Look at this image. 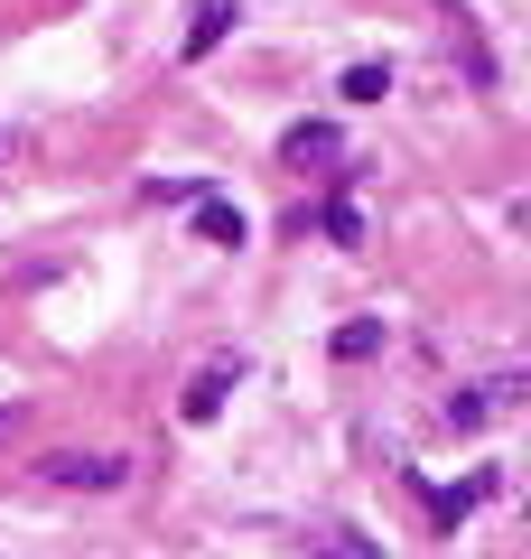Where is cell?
I'll list each match as a JSON object with an SVG mask.
<instances>
[{
    "mask_svg": "<svg viewBox=\"0 0 531 559\" xmlns=\"http://www.w3.org/2000/svg\"><path fill=\"white\" fill-rule=\"evenodd\" d=\"M38 476L66 485V495H113L131 476V457H113V448H57V457H38Z\"/></svg>",
    "mask_w": 531,
    "mask_h": 559,
    "instance_id": "cell-1",
    "label": "cell"
},
{
    "mask_svg": "<svg viewBox=\"0 0 531 559\" xmlns=\"http://www.w3.org/2000/svg\"><path fill=\"white\" fill-rule=\"evenodd\" d=\"M512 401H522V373H504V382H457V392L438 401V419H448V429H485V419H504Z\"/></svg>",
    "mask_w": 531,
    "mask_h": 559,
    "instance_id": "cell-2",
    "label": "cell"
},
{
    "mask_svg": "<svg viewBox=\"0 0 531 559\" xmlns=\"http://www.w3.org/2000/svg\"><path fill=\"white\" fill-rule=\"evenodd\" d=\"M234 382H243V355H224V364H205V373L187 382V392H177V419H187V429H205V419H215L224 401H234Z\"/></svg>",
    "mask_w": 531,
    "mask_h": 559,
    "instance_id": "cell-3",
    "label": "cell"
},
{
    "mask_svg": "<svg viewBox=\"0 0 531 559\" xmlns=\"http://www.w3.org/2000/svg\"><path fill=\"white\" fill-rule=\"evenodd\" d=\"M280 159L290 168H345V131L335 121H290L280 131Z\"/></svg>",
    "mask_w": 531,
    "mask_h": 559,
    "instance_id": "cell-4",
    "label": "cell"
},
{
    "mask_svg": "<svg viewBox=\"0 0 531 559\" xmlns=\"http://www.w3.org/2000/svg\"><path fill=\"white\" fill-rule=\"evenodd\" d=\"M234 28H243V0H197V20H187L177 57H187V66H205V57H215L224 38H234Z\"/></svg>",
    "mask_w": 531,
    "mask_h": 559,
    "instance_id": "cell-5",
    "label": "cell"
},
{
    "mask_svg": "<svg viewBox=\"0 0 531 559\" xmlns=\"http://www.w3.org/2000/svg\"><path fill=\"white\" fill-rule=\"evenodd\" d=\"M494 485H504V476H494V466H475V476H457V485H429V513H438V522H467L475 503L494 495Z\"/></svg>",
    "mask_w": 531,
    "mask_h": 559,
    "instance_id": "cell-6",
    "label": "cell"
},
{
    "mask_svg": "<svg viewBox=\"0 0 531 559\" xmlns=\"http://www.w3.org/2000/svg\"><path fill=\"white\" fill-rule=\"evenodd\" d=\"M197 234L215 242V252H243V242H252V224H243L234 197H197Z\"/></svg>",
    "mask_w": 531,
    "mask_h": 559,
    "instance_id": "cell-7",
    "label": "cell"
},
{
    "mask_svg": "<svg viewBox=\"0 0 531 559\" xmlns=\"http://www.w3.org/2000/svg\"><path fill=\"white\" fill-rule=\"evenodd\" d=\"M382 345H392V326H382V318H345V326H335V364H374Z\"/></svg>",
    "mask_w": 531,
    "mask_h": 559,
    "instance_id": "cell-8",
    "label": "cell"
},
{
    "mask_svg": "<svg viewBox=\"0 0 531 559\" xmlns=\"http://www.w3.org/2000/svg\"><path fill=\"white\" fill-rule=\"evenodd\" d=\"M317 559H382V540H374V532H354V522H335V532L317 540Z\"/></svg>",
    "mask_w": 531,
    "mask_h": 559,
    "instance_id": "cell-9",
    "label": "cell"
},
{
    "mask_svg": "<svg viewBox=\"0 0 531 559\" xmlns=\"http://www.w3.org/2000/svg\"><path fill=\"white\" fill-rule=\"evenodd\" d=\"M335 94H345V103H382V94H392V66H345Z\"/></svg>",
    "mask_w": 531,
    "mask_h": 559,
    "instance_id": "cell-10",
    "label": "cell"
},
{
    "mask_svg": "<svg viewBox=\"0 0 531 559\" xmlns=\"http://www.w3.org/2000/svg\"><path fill=\"white\" fill-rule=\"evenodd\" d=\"M317 234H327V242H364V215H354V197H335L327 215H317Z\"/></svg>",
    "mask_w": 531,
    "mask_h": 559,
    "instance_id": "cell-11",
    "label": "cell"
},
{
    "mask_svg": "<svg viewBox=\"0 0 531 559\" xmlns=\"http://www.w3.org/2000/svg\"><path fill=\"white\" fill-rule=\"evenodd\" d=\"M150 197H158V205H197L205 178H150Z\"/></svg>",
    "mask_w": 531,
    "mask_h": 559,
    "instance_id": "cell-12",
    "label": "cell"
},
{
    "mask_svg": "<svg viewBox=\"0 0 531 559\" xmlns=\"http://www.w3.org/2000/svg\"><path fill=\"white\" fill-rule=\"evenodd\" d=\"M10 429H20V401H0V439H10Z\"/></svg>",
    "mask_w": 531,
    "mask_h": 559,
    "instance_id": "cell-13",
    "label": "cell"
}]
</instances>
